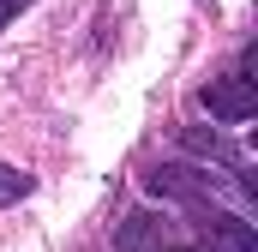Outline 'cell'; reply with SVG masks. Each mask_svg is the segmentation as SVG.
<instances>
[{
    "label": "cell",
    "instance_id": "obj_1",
    "mask_svg": "<svg viewBox=\"0 0 258 252\" xmlns=\"http://www.w3.org/2000/svg\"><path fill=\"white\" fill-rule=\"evenodd\" d=\"M204 108H210L216 120H252V114H258V78H252V54H240V66H234L228 78H216V84L204 90Z\"/></svg>",
    "mask_w": 258,
    "mask_h": 252
},
{
    "label": "cell",
    "instance_id": "obj_5",
    "mask_svg": "<svg viewBox=\"0 0 258 252\" xmlns=\"http://www.w3.org/2000/svg\"><path fill=\"white\" fill-rule=\"evenodd\" d=\"M168 252H216V246H168Z\"/></svg>",
    "mask_w": 258,
    "mask_h": 252
},
{
    "label": "cell",
    "instance_id": "obj_3",
    "mask_svg": "<svg viewBox=\"0 0 258 252\" xmlns=\"http://www.w3.org/2000/svg\"><path fill=\"white\" fill-rule=\"evenodd\" d=\"M12 192H24V174H12V168L0 162V198H12Z\"/></svg>",
    "mask_w": 258,
    "mask_h": 252
},
{
    "label": "cell",
    "instance_id": "obj_2",
    "mask_svg": "<svg viewBox=\"0 0 258 252\" xmlns=\"http://www.w3.org/2000/svg\"><path fill=\"white\" fill-rule=\"evenodd\" d=\"M168 246H180V234H174L162 216H126L120 252H168Z\"/></svg>",
    "mask_w": 258,
    "mask_h": 252
},
{
    "label": "cell",
    "instance_id": "obj_4",
    "mask_svg": "<svg viewBox=\"0 0 258 252\" xmlns=\"http://www.w3.org/2000/svg\"><path fill=\"white\" fill-rule=\"evenodd\" d=\"M24 6H30V0H0V30H6V24H12V18L24 12Z\"/></svg>",
    "mask_w": 258,
    "mask_h": 252
}]
</instances>
